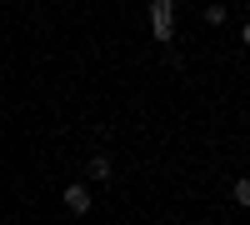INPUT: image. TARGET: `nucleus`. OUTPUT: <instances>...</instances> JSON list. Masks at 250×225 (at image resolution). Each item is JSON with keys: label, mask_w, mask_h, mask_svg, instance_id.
Masks as SVG:
<instances>
[{"label": "nucleus", "mask_w": 250, "mask_h": 225, "mask_svg": "<svg viewBox=\"0 0 250 225\" xmlns=\"http://www.w3.org/2000/svg\"><path fill=\"white\" fill-rule=\"evenodd\" d=\"M150 35H155V45L175 40V0H150Z\"/></svg>", "instance_id": "nucleus-1"}, {"label": "nucleus", "mask_w": 250, "mask_h": 225, "mask_svg": "<svg viewBox=\"0 0 250 225\" xmlns=\"http://www.w3.org/2000/svg\"><path fill=\"white\" fill-rule=\"evenodd\" d=\"M60 200H65V210H70V215H90V205H95V190L75 180V185H65V190H60Z\"/></svg>", "instance_id": "nucleus-2"}, {"label": "nucleus", "mask_w": 250, "mask_h": 225, "mask_svg": "<svg viewBox=\"0 0 250 225\" xmlns=\"http://www.w3.org/2000/svg\"><path fill=\"white\" fill-rule=\"evenodd\" d=\"M85 170H90V180H100V185H105V180L115 175V165H110V155H105V150H100V155H90V165H85Z\"/></svg>", "instance_id": "nucleus-3"}, {"label": "nucleus", "mask_w": 250, "mask_h": 225, "mask_svg": "<svg viewBox=\"0 0 250 225\" xmlns=\"http://www.w3.org/2000/svg\"><path fill=\"white\" fill-rule=\"evenodd\" d=\"M230 200H235L240 210H250V175H240L235 185H230Z\"/></svg>", "instance_id": "nucleus-4"}, {"label": "nucleus", "mask_w": 250, "mask_h": 225, "mask_svg": "<svg viewBox=\"0 0 250 225\" xmlns=\"http://www.w3.org/2000/svg\"><path fill=\"white\" fill-rule=\"evenodd\" d=\"M200 15H205V25H225V20H230V10H225L220 0H215V5H205Z\"/></svg>", "instance_id": "nucleus-5"}, {"label": "nucleus", "mask_w": 250, "mask_h": 225, "mask_svg": "<svg viewBox=\"0 0 250 225\" xmlns=\"http://www.w3.org/2000/svg\"><path fill=\"white\" fill-rule=\"evenodd\" d=\"M240 45H250V20H245V25H240Z\"/></svg>", "instance_id": "nucleus-6"}]
</instances>
